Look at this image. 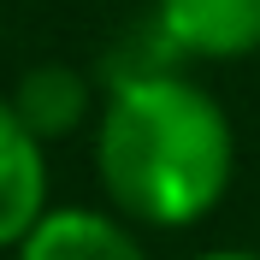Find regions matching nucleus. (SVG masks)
I'll list each match as a JSON object with an SVG mask.
<instances>
[{"label": "nucleus", "mask_w": 260, "mask_h": 260, "mask_svg": "<svg viewBox=\"0 0 260 260\" xmlns=\"http://www.w3.org/2000/svg\"><path fill=\"white\" fill-rule=\"evenodd\" d=\"M95 178L107 207L142 231L201 225L237 178L225 101L183 65L107 83L95 113Z\"/></svg>", "instance_id": "obj_1"}, {"label": "nucleus", "mask_w": 260, "mask_h": 260, "mask_svg": "<svg viewBox=\"0 0 260 260\" xmlns=\"http://www.w3.org/2000/svg\"><path fill=\"white\" fill-rule=\"evenodd\" d=\"M148 12L160 18L166 42L183 53V65L213 59H248L260 53V0H154Z\"/></svg>", "instance_id": "obj_2"}, {"label": "nucleus", "mask_w": 260, "mask_h": 260, "mask_svg": "<svg viewBox=\"0 0 260 260\" xmlns=\"http://www.w3.org/2000/svg\"><path fill=\"white\" fill-rule=\"evenodd\" d=\"M12 113L30 124L36 142H65L77 130H95V113H101V95H95V77L77 71L65 59H36L18 71V83L6 89Z\"/></svg>", "instance_id": "obj_3"}, {"label": "nucleus", "mask_w": 260, "mask_h": 260, "mask_svg": "<svg viewBox=\"0 0 260 260\" xmlns=\"http://www.w3.org/2000/svg\"><path fill=\"white\" fill-rule=\"evenodd\" d=\"M12 260H148V248L113 207H48Z\"/></svg>", "instance_id": "obj_4"}, {"label": "nucleus", "mask_w": 260, "mask_h": 260, "mask_svg": "<svg viewBox=\"0 0 260 260\" xmlns=\"http://www.w3.org/2000/svg\"><path fill=\"white\" fill-rule=\"evenodd\" d=\"M48 207V142H36L0 95V254H12Z\"/></svg>", "instance_id": "obj_5"}, {"label": "nucleus", "mask_w": 260, "mask_h": 260, "mask_svg": "<svg viewBox=\"0 0 260 260\" xmlns=\"http://www.w3.org/2000/svg\"><path fill=\"white\" fill-rule=\"evenodd\" d=\"M195 260H260V248H207V254Z\"/></svg>", "instance_id": "obj_6"}]
</instances>
